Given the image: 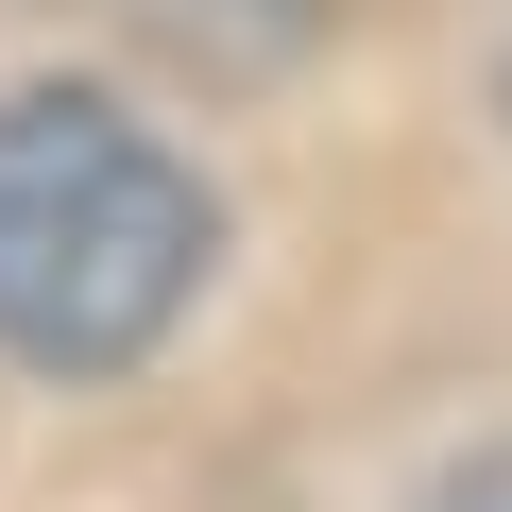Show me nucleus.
<instances>
[{
  "label": "nucleus",
  "instance_id": "nucleus-1",
  "mask_svg": "<svg viewBox=\"0 0 512 512\" xmlns=\"http://www.w3.org/2000/svg\"><path fill=\"white\" fill-rule=\"evenodd\" d=\"M205 188L154 120L86 103V86H18L0 103V342L35 376H120L188 325L205 291Z\"/></svg>",
  "mask_w": 512,
  "mask_h": 512
},
{
  "label": "nucleus",
  "instance_id": "nucleus-2",
  "mask_svg": "<svg viewBox=\"0 0 512 512\" xmlns=\"http://www.w3.org/2000/svg\"><path fill=\"white\" fill-rule=\"evenodd\" d=\"M427 512H512V461H461V478H444Z\"/></svg>",
  "mask_w": 512,
  "mask_h": 512
}]
</instances>
